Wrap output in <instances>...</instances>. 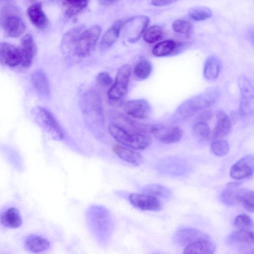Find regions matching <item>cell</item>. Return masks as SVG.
<instances>
[{
	"label": "cell",
	"mask_w": 254,
	"mask_h": 254,
	"mask_svg": "<svg viewBox=\"0 0 254 254\" xmlns=\"http://www.w3.org/2000/svg\"><path fill=\"white\" fill-rule=\"evenodd\" d=\"M220 95V91L218 87L208 88L202 92L183 102L176 109L175 119L178 120H186L197 112L207 109L217 102Z\"/></svg>",
	"instance_id": "cell-1"
},
{
	"label": "cell",
	"mask_w": 254,
	"mask_h": 254,
	"mask_svg": "<svg viewBox=\"0 0 254 254\" xmlns=\"http://www.w3.org/2000/svg\"><path fill=\"white\" fill-rule=\"evenodd\" d=\"M108 131L119 143L133 149H144L151 143L149 134L132 132L116 124L110 125Z\"/></svg>",
	"instance_id": "cell-2"
},
{
	"label": "cell",
	"mask_w": 254,
	"mask_h": 254,
	"mask_svg": "<svg viewBox=\"0 0 254 254\" xmlns=\"http://www.w3.org/2000/svg\"><path fill=\"white\" fill-rule=\"evenodd\" d=\"M101 31V27L97 24L85 29L79 36L71 56L82 58L89 56L94 49Z\"/></svg>",
	"instance_id": "cell-3"
},
{
	"label": "cell",
	"mask_w": 254,
	"mask_h": 254,
	"mask_svg": "<svg viewBox=\"0 0 254 254\" xmlns=\"http://www.w3.org/2000/svg\"><path fill=\"white\" fill-rule=\"evenodd\" d=\"M36 122L53 139L61 140L64 137V132L53 114L47 109L37 106L32 111Z\"/></svg>",
	"instance_id": "cell-4"
},
{
	"label": "cell",
	"mask_w": 254,
	"mask_h": 254,
	"mask_svg": "<svg viewBox=\"0 0 254 254\" xmlns=\"http://www.w3.org/2000/svg\"><path fill=\"white\" fill-rule=\"evenodd\" d=\"M131 72V67L128 64H125L119 68L115 81L107 93L112 104L123 103L122 101L127 93Z\"/></svg>",
	"instance_id": "cell-5"
},
{
	"label": "cell",
	"mask_w": 254,
	"mask_h": 254,
	"mask_svg": "<svg viewBox=\"0 0 254 254\" xmlns=\"http://www.w3.org/2000/svg\"><path fill=\"white\" fill-rule=\"evenodd\" d=\"M17 12L13 6L4 7L0 12L1 26L5 34L11 38L20 36L26 30V25Z\"/></svg>",
	"instance_id": "cell-6"
},
{
	"label": "cell",
	"mask_w": 254,
	"mask_h": 254,
	"mask_svg": "<svg viewBox=\"0 0 254 254\" xmlns=\"http://www.w3.org/2000/svg\"><path fill=\"white\" fill-rule=\"evenodd\" d=\"M238 84L241 94L239 113L244 117H254V87L243 74L239 76Z\"/></svg>",
	"instance_id": "cell-7"
},
{
	"label": "cell",
	"mask_w": 254,
	"mask_h": 254,
	"mask_svg": "<svg viewBox=\"0 0 254 254\" xmlns=\"http://www.w3.org/2000/svg\"><path fill=\"white\" fill-rule=\"evenodd\" d=\"M149 22V18L144 15L129 18L123 24L124 36L130 43L136 42L145 30Z\"/></svg>",
	"instance_id": "cell-8"
},
{
	"label": "cell",
	"mask_w": 254,
	"mask_h": 254,
	"mask_svg": "<svg viewBox=\"0 0 254 254\" xmlns=\"http://www.w3.org/2000/svg\"><path fill=\"white\" fill-rule=\"evenodd\" d=\"M82 110L91 120H97L100 123L103 122L104 116L101 98L99 95L94 92L85 94L82 99Z\"/></svg>",
	"instance_id": "cell-9"
},
{
	"label": "cell",
	"mask_w": 254,
	"mask_h": 254,
	"mask_svg": "<svg viewBox=\"0 0 254 254\" xmlns=\"http://www.w3.org/2000/svg\"><path fill=\"white\" fill-rule=\"evenodd\" d=\"M121 105L124 113L133 118L145 119L151 113L150 105L144 99L128 100L123 102Z\"/></svg>",
	"instance_id": "cell-10"
},
{
	"label": "cell",
	"mask_w": 254,
	"mask_h": 254,
	"mask_svg": "<svg viewBox=\"0 0 254 254\" xmlns=\"http://www.w3.org/2000/svg\"><path fill=\"white\" fill-rule=\"evenodd\" d=\"M0 62L2 65L10 67L21 65L22 54L20 46L17 47L6 42L0 43Z\"/></svg>",
	"instance_id": "cell-11"
},
{
	"label": "cell",
	"mask_w": 254,
	"mask_h": 254,
	"mask_svg": "<svg viewBox=\"0 0 254 254\" xmlns=\"http://www.w3.org/2000/svg\"><path fill=\"white\" fill-rule=\"evenodd\" d=\"M114 119L116 124L127 130L135 133L152 134L155 125H145L134 121L125 115L115 113Z\"/></svg>",
	"instance_id": "cell-12"
},
{
	"label": "cell",
	"mask_w": 254,
	"mask_h": 254,
	"mask_svg": "<svg viewBox=\"0 0 254 254\" xmlns=\"http://www.w3.org/2000/svg\"><path fill=\"white\" fill-rule=\"evenodd\" d=\"M128 199L133 206L141 210L158 211L162 207L157 197L146 193H132L129 195Z\"/></svg>",
	"instance_id": "cell-13"
},
{
	"label": "cell",
	"mask_w": 254,
	"mask_h": 254,
	"mask_svg": "<svg viewBox=\"0 0 254 254\" xmlns=\"http://www.w3.org/2000/svg\"><path fill=\"white\" fill-rule=\"evenodd\" d=\"M254 173V155H248L238 160L230 169L231 177L242 180L251 177Z\"/></svg>",
	"instance_id": "cell-14"
},
{
	"label": "cell",
	"mask_w": 254,
	"mask_h": 254,
	"mask_svg": "<svg viewBox=\"0 0 254 254\" xmlns=\"http://www.w3.org/2000/svg\"><path fill=\"white\" fill-rule=\"evenodd\" d=\"M207 236V234L198 229L184 227L175 232L173 239L177 245L186 248L189 245Z\"/></svg>",
	"instance_id": "cell-15"
},
{
	"label": "cell",
	"mask_w": 254,
	"mask_h": 254,
	"mask_svg": "<svg viewBox=\"0 0 254 254\" xmlns=\"http://www.w3.org/2000/svg\"><path fill=\"white\" fill-rule=\"evenodd\" d=\"M153 135L161 142L171 144L177 142L182 139L183 131L180 127L177 126L168 128L163 125H160Z\"/></svg>",
	"instance_id": "cell-16"
},
{
	"label": "cell",
	"mask_w": 254,
	"mask_h": 254,
	"mask_svg": "<svg viewBox=\"0 0 254 254\" xmlns=\"http://www.w3.org/2000/svg\"><path fill=\"white\" fill-rule=\"evenodd\" d=\"M20 46L22 54L21 65L24 67H28L32 64L33 59L35 56L37 48L33 36L27 34L21 39Z\"/></svg>",
	"instance_id": "cell-17"
},
{
	"label": "cell",
	"mask_w": 254,
	"mask_h": 254,
	"mask_svg": "<svg viewBox=\"0 0 254 254\" xmlns=\"http://www.w3.org/2000/svg\"><path fill=\"white\" fill-rule=\"evenodd\" d=\"M112 150L121 159L132 165L139 166L143 162L142 156L132 148L115 143L112 146Z\"/></svg>",
	"instance_id": "cell-18"
},
{
	"label": "cell",
	"mask_w": 254,
	"mask_h": 254,
	"mask_svg": "<svg viewBox=\"0 0 254 254\" xmlns=\"http://www.w3.org/2000/svg\"><path fill=\"white\" fill-rule=\"evenodd\" d=\"M85 29L84 26L82 25L71 28L63 35L61 41V48L64 54L68 56H71L76 41Z\"/></svg>",
	"instance_id": "cell-19"
},
{
	"label": "cell",
	"mask_w": 254,
	"mask_h": 254,
	"mask_svg": "<svg viewBox=\"0 0 254 254\" xmlns=\"http://www.w3.org/2000/svg\"><path fill=\"white\" fill-rule=\"evenodd\" d=\"M215 245L208 236L200 239L185 248L183 254H213L215 251Z\"/></svg>",
	"instance_id": "cell-20"
},
{
	"label": "cell",
	"mask_w": 254,
	"mask_h": 254,
	"mask_svg": "<svg viewBox=\"0 0 254 254\" xmlns=\"http://www.w3.org/2000/svg\"><path fill=\"white\" fill-rule=\"evenodd\" d=\"M27 15L31 23L39 29H45L48 24V19L42 8L41 2L31 5L27 9Z\"/></svg>",
	"instance_id": "cell-21"
},
{
	"label": "cell",
	"mask_w": 254,
	"mask_h": 254,
	"mask_svg": "<svg viewBox=\"0 0 254 254\" xmlns=\"http://www.w3.org/2000/svg\"><path fill=\"white\" fill-rule=\"evenodd\" d=\"M216 125L211 138L213 139H220L227 135L230 132L231 122L225 112L218 111L216 115Z\"/></svg>",
	"instance_id": "cell-22"
},
{
	"label": "cell",
	"mask_w": 254,
	"mask_h": 254,
	"mask_svg": "<svg viewBox=\"0 0 254 254\" xmlns=\"http://www.w3.org/2000/svg\"><path fill=\"white\" fill-rule=\"evenodd\" d=\"M31 81L36 92L42 96L47 97L50 93L49 82L46 73L41 69L34 70L31 75Z\"/></svg>",
	"instance_id": "cell-23"
},
{
	"label": "cell",
	"mask_w": 254,
	"mask_h": 254,
	"mask_svg": "<svg viewBox=\"0 0 254 254\" xmlns=\"http://www.w3.org/2000/svg\"><path fill=\"white\" fill-rule=\"evenodd\" d=\"M0 224L9 228L15 229L22 223L19 210L15 207H10L2 211L0 216Z\"/></svg>",
	"instance_id": "cell-24"
},
{
	"label": "cell",
	"mask_w": 254,
	"mask_h": 254,
	"mask_svg": "<svg viewBox=\"0 0 254 254\" xmlns=\"http://www.w3.org/2000/svg\"><path fill=\"white\" fill-rule=\"evenodd\" d=\"M123 24L122 20H117L105 33L100 43L101 51H106L114 44L120 35Z\"/></svg>",
	"instance_id": "cell-25"
},
{
	"label": "cell",
	"mask_w": 254,
	"mask_h": 254,
	"mask_svg": "<svg viewBox=\"0 0 254 254\" xmlns=\"http://www.w3.org/2000/svg\"><path fill=\"white\" fill-rule=\"evenodd\" d=\"M24 247L29 252L40 253L50 247V243L46 238L37 235H29L24 241Z\"/></svg>",
	"instance_id": "cell-26"
},
{
	"label": "cell",
	"mask_w": 254,
	"mask_h": 254,
	"mask_svg": "<svg viewBox=\"0 0 254 254\" xmlns=\"http://www.w3.org/2000/svg\"><path fill=\"white\" fill-rule=\"evenodd\" d=\"M221 69V62L219 59L214 56L208 57L205 61L203 74L207 80H213L219 76Z\"/></svg>",
	"instance_id": "cell-27"
},
{
	"label": "cell",
	"mask_w": 254,
	"mask_h": 254,
	"mask_svg": "<svg viewBox=\"0 0 254 254\" xmlns=\"http://www.w3.org/2000/svg\"><path fill=\"white\" fill-rule=\"evenodd\" d=\"M241 189L238 183L229 184L221 194L222 201L230 206L239 204L238 197Z\"/></svg>",
	"instance_id": "cell-28"
},
{
	"label": "cell",
	"mask_w": 254,
	"mask_h": 254,
	"mask_svg": "<svg viewBox=\"0 0 254 254\" xmlns=\"http://www.w3.org/2000/svg\"><path fill=\"white\" fill-rule=\"evenodd\" d=\"M230 244H254V232L251 230H240L233 232L228 238Z\"/></svg>",
	"instance_id": "cell-29"
},
{
	"label": "cell",
	"mask_w": 254,
	"mask_h": 254,
	"mask_svg": "<svg viewBox=\"0 0 254 254\" xmlns=\"http://www.w3.org/2000/svg\"><path fill=\"white\" fill-rule=\"evenodd\" d=\"M176 46V42L173 40L162 41L154 46L152 53L157 57L167 56L175 52Z\"/></svg>",
	"instance_id": "cell-30"
},
{
	"label": "cell",
	"mask_w": 254,
	"mask_h": 254,
	"mask_svg": "<svg viewBox=\"0 0 254 254\" xmlns=\"http://www.w3.org/2000/svg\"><path fill=\"white\" fill-rule=\"evenodd\" d=\"M152 70V65L151 62L147 59H142L135 64L133 73L136 79L143 80L149 77Z\"/></svg>",
	"instance_id": "cell-31"
},
{
	"label": "cell",
	"mask_w": 254,
	"mask_h": 254,
	"mask_svg": "<svg viewBox=\"0 0 254 254\" xmlns=\"http://www.w3.org/2000/svg\"><path fill=\"white\" fill-rule=\"evenodd\" d=\"M141 191L157 198H169L172 194L169 188L158 184L147 185L141 189Z\"/></svg>",
	"instance_id": "cell-32"
},
{
	"label": "cell",
	"mask_w": 254,
	"mask_h": 254,
	"mask_svg": "<svg viewBox=\"0 0 254 254\" xmlns=\"http://www.w3.org/2000/svg\"><path fill=\"white\" fill-rule=\"evenodd\" d=\"M64 4L67 6L65 14L68 17H73L77 15L88 4V0H63Z\"/></svg>",
	"instance_id": "cell-33"
},
{
	"label": "cell",
	"mask_w": 254,
	"mask_h": 254,
	"mask_svg": "<svg viewBox=\"0 0 254 254\" xmlns=\"http://www.w3.org/2000/svg\"><path fill=\"white\" fill-rule=\"evenodd\" d=\"M238 201L248 211L254 212V190L242 188Z\"/></svg>",
	"instance_id": "cell-34"
},
{
	"label": "cell",
	"mask_w": 254,
	"mask_h": 254,
	"mask_svg": "<svg viewBox=\"0 0 254 254\" xmlns=\"http://www.w3.org/2000/svg\"><path fill=\"white\" fill-rule=\"evenodd\" d=\"M189 17L195 21L207 19L212 15L211 10L208 7L198 6L190 8L188 11Z\"/></svg>",
	"instance_id": "cell-35"
},
{
	"label": "cell",
	"mask_w": 254,
	"mask_h": 254,
	"mask_svg": "<svg viewBox=\"0 0 254 254\" xmlns=\"http://www.w3.org/2000/svg\"><path fill=\"white\" fill-rule=\"evenodd\" d=\"M163 30L161 26L153 25L149 27L144 34L143 39L148 43H153L162 38Z\"/></svg>",
	"instance_id": "cell-36"
},
{
	"label": "cell",
	"mask_w": 254,
	"mask_h": 254,
	"mask_svg": "<svg viewBox=\"0 0 254 254\" xmlns=\"http://www.w3.org/2000/svg\"><path fill=\"white\" fill-rule=\"evenodd\" d=\"M212 152L216 156H223L229 151V146L228 142L221 139H215L210 145Z\"/></svg>",
	"instance_id": "cell-37"
},
{
	"label": "cell",
	"mask_w": 254,
	"mask_h": 254,
	"mask_svg": "<svg viewBox=\"0 0 254 254\" xmlns=\"http://www.w3.org/2000/svg\"><path fill=\"white\" fill-rule=\"evenodd\" d=\"M234 225L240 230H251L254 229L253 220L248 215L242 214L238 215L234 220Z\"/></svg>",
	"instance_id": "cell-38"
},
{
	"label": "cell",
	"mask_w": 254,
	"mask_h": 254,
	"mask_svg": "<svg viewBox=\"0 0 254 254\" xmlns=\"http://www.w3.org/2000/svg\"><path fill=\"white\" fill-rule=\"evenodd\" d=\"M172 26L175 32L186 35H190L193 30V26L190 22L182 19L175 20Z\"/></svg>",
	"instance_id": "cell-39"
},
{
	"label": "cell",
	"mask_w": 254,
	"mask_h": 254,
	"mask_svg": "<svg viewBox=\"0 0 254 254\" xmlns=\"http://www.w3.org/2000/svg\"><path fill=\"white\" fill-rule=\"evenodd\" d=\"M194 132L202 139L211 138V131L209 126L205 121H198L193 127Z\"/></svg>",
	"instance_id": "cell-40"
},
{
	"label": "cell",
	"mask_w": 254,
	"mask_h": 254,
	"mask_svg": "<svg viewBox=\"0 0 254 254\" xmlns=\"http://www.w3.org/2000/svg\"><path fill=\"white\" fill-rule=\"evenodd\" d=\"M96 80L100 86L108 87L113 85V80L110 74L106 71H102L98 74Z\"/></svg>",
	"instance_id": "cell-41"
},
{
	"label": "cell",
	"mask_w": 254,
	"mask_h": 254,
	"mask_svg": "<svg viewBox=\"0 0 254 254\" xmlns=\"http://www.w3.org/2000/svg\"><path fill=\"white\" fill-rule=\"evenodd\" d=\"M178 0H151L152 5L156 6H162L175 3Z\"/></svg>",
	"instance_id": "cell-42"
},
{
	"label": "cell",
	"mask_w": 254,
	"mask_h": 254,
	"mask_svg": "<svg viewBox=\"0 0 254 254\" xmlns=\"http://www.w3.org/2000/svg\"><path fill=\"white\" fill-rule=\"evenodd\" d=\"M248 34L249 38L254 48V27L250 28L248 31Z\"/></svg>",
	"instance_id": "cell-43"
},
{
	"label": "cell",
	"mask_w": 254,
	"mask_h": 254,
	"mask_svg": "<svg viewBox=\"0 0 254 254\" xmlns=\"http://www.w3.org/2000/svg\"><path fill=\"white\" fill-rule=\"evenodd\" d=\"M100 3L104 5H109L114 3L117 0H98Z\"/></svg>",
	"instance_id": "cell-44"
},
{
	"label": "cell",
	"mask_w": 254,
	"mask_h": 254,
	"mask_svg": "<svg viewBox=\"0 0 254 254\" xmlns=\"http://www.w3.org/2000/svg\"><path fill=\"white\" fill-rule=\"evenodd\" d=\"M14 0H0L1 2L9 3L12 1Z\"/></svg>",
	"instance_id": "cell-45"
}]
</instances>
